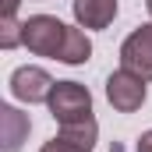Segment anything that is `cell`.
Returning <instances> with one entry per match:
<instances>
[{"label":"cell","mask_w":152,"mask_h":152,"mask_svg":"<svg viewBox=\"0 0 152 152\" xmlns=\"http://www.w3.org/2000/svg\"><path fill=\"white\" fill-rule=\"evenodd\" d=\"M21 46L36 57H53L64 64H85L92 57L88 36L53 14H32L28 21H21Z\"/></svg>","instance_id":"obj_1"},{"label":"cell","mask_w":152,"mask_h":152,"mask_svg":"<svg viewBox=\"0 0 152 152\" xmlns=\"http://www.w3.org/2000/svg\"><path fill=\"white\" fill-rule=\"evenodd\" d=\"M50 113L57 124H81L92 120V96L78 81H57L50 92Z\"/></svg>","instance_id":"obj_2"},{"label":"cell","mask_w":152,"mask_h":152,"mask_svg":"<svg viewBox=\"0 0 152 152\" xmlns=\"http://www.w3.org/2000/svg\"><path fill=\"white\" fill-rule=\"evenodd\" d=\"M106 99H110V106L120 110V113H134V110H142V103H145V78L131 75V71H113V75L106 78Z\"/></svg>","instance_id":"obj_3"},{"label":"cell","mask_w":152,"mask_h":152,"mask_svg":"<svg viewBox=\"0 0 152 152\" xmlns=\"http://www.w3.org/2000/svg\"><path fill=\"white\" fill-rule=\"evenodd\" d=\"M120 67L131 71V75L152 81V25H142L134 28L131 36L124 39L120 46Z\"/></svg>","instance_id":"obj_4"},{"label":"cell","mask_w":152,"mask_h":152,"mask_svg":"<svg viewBox=\"0 0 152 152\" xmlns=\"http://www.w3.org/2000/svg\"><path fill=\"white\" fill-rule=\"evenodd\" d=\"M53 85H57V81L46 75L42 67H18V71L11 75V92H14V99H21V103H28V106L50 103Z\"/></svg>","instance_id":"obj_5"},{"label":"cell","mask_w":152,"mask_h":152,"mask_svg":"<svg viewBox=\"0 0 152 152\" xmlns=\"http://www.w3.org/2000/svg\"><path fill=\"white\" fill-rule=\"evenodd\" d=\"M117 18V0H75V21L81 28H106Z\"/></svg>","instance_id":"obj_6"},{"label":"cell","mask_w":152,"mask_h":152,"mask_svg":"<svg viewBox=\"0 0 152 152\" xmlns=\"http://www.w3.org/2000/svg\"><path fill=\"white\" fill-rule=\"evenodd\" d=\"M0 127H4V152H18L28 138V113H18L14 106H0Z\"/></svg>","instance_id":"obj_7"},{"label":"cell","mask_w":152,"mask_h":152,"mask_svg":"<svg viewBox=\"0 0 152 152\" xmlns=\"http://www.w3.org/2000/svg\"><path fill=\"white\" fill-rule=\"evenodd\" d=\"M96 134H99L96 117H92V120H81V124H60V138H64V142H71V145L81 149V152H92Z\"/></svg>","instance_id":"obj_8"},{"label":"cell","mask_w":152,"mask_h":152,"mask_svg":"<svg viewBox=\"0 0 152 152\" xmlns=\"http://www.w3.org/2000/svg\"><path fill=\"white\" fill-rule=\"evenodd\" d=\"M21 42V25L14 18H0V46L4 50H14Z\"/></svg>","instance_id":"obj_9"},{"label":"cell","mask_w":152,"mask_h":152,"mask_svg":"<svg viewBox=\"0 0 152 152\" xmlns=\"http://www.w3.org/2000/svg\"><path fill=\"white\" fill-rule=\"evenodd\" d=\"M39 152H81V149H75L71 142H64V138L57 134V138H50V142H46V145H42Z\"/></svg>","instance_id":"obj_10"},{"label":"cell","mask_w":152,"mask_h":152,"mask_svg":"<svg viewBox=\"0 0 152 152\" xmlns=\"http://www.w3.org/2000/svg\"><path fill=\"white\" fill-rule=\"evenodd\" d=\"M18 4H21V0H0V18H14Z\"/></svg>","instance_id":"obj_11"},{"label":"cell","mask_w":152,"mask_h":152,"mask_svg":"<svg viewBox=\"0 0 152 152\" xmlns=\"http://www.w3.org/2000/svg\"><path fill=\"white\" fill-rule=\"evenodd\" d=\"M134 152H152V131H145V134L138 138V149Z\"/></svg>","instance_id":"obj_12"},{"label":"cell","mask_w":152,"mask_h":152,"mask_svg":"<svg viewBox=\"0 0 152 152\" xmlns=\"http://www.w3.org/2000/svg\"><path fill=\"white\" fill-rule=\"evenodd\" d=\"M145 4H149V14H152V0H145Z\"/></svg>","instance_id":"obj_13"}]
</instances>
